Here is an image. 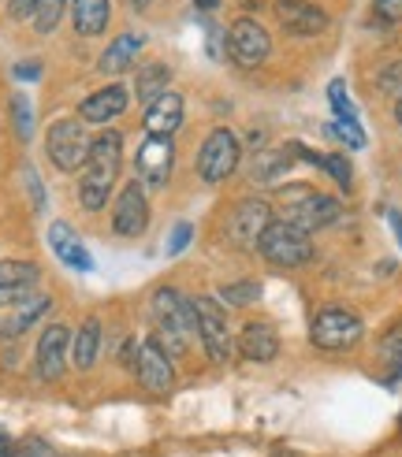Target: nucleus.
Listing matches in <instances>:
<instances>
[{"label": "nucleus", "mask_w": 402, "mask_h": 457, "mask_svg": "<svg viewBox=\"0 0 402 457\" xmlns=\"http://www.w3.org/2000/svg\"><path fill=\"white\" fill-rule=\"evenodd\" d=\"M120 164H123V138L116 130H105L89 142V156L82 164V179H79V201L86 212H101L108 204V194L120 179Z\"/></svg>", "instance_id": "f257e3e1"}, {"label": "nucleus", "mask_w": 402, "mask_h": 457, "mask_svg": "<svg viewBox=\"0 0 402 457\" xmlns=\"http://www.w3.org/2000/svg\"><path fill=\"white\" fill-rule=\"evenodd\" d=\"M153 316H156V342L168 357H183L190 346V335H197V312L194 298H183L179 290H156L153 294Z\"/></svg>", "instance_id": "f03ea898"}, {"label": "nucleus", "mask_w": 402, "mask_h": 457, "mask_svg": "<svg viewBox=\"0 0 402 457\" xmlns=\"http://www.w3.org/2000/svg\"><path fill=\"white\" fill-rule=\"evenodd\" d=\"M257 249L268 264L276 268H302L313 261V242H309V231L295 227L290 220H280V223H268L264 235L257 238Z\"/></svg>", "instance_id": "7ed1b4c3"}, {"label": "nucleus", "mask_w": 402, "mask_h": 457, "mask_svg": "<svg viewBox=\"0 0 402 457\" xmlns=\"http://www.w3.org/2000/svg\"><path fill=\"white\" fill-rule=\"evenodd\" d=\"M283 201H287V220L302 227V231H321V227L335 223L339 220V201L328 197V194H317V190H309V187H290L283 190Z\"/></svg>", "instance_id": "20e7f679"}, {"label": "nucleus", "mask_w": 402, "mask_h": 457, "mask_svg": "<svg viewBox=\"0 0 402 457\" xmlns=\"http://www.w3.org/2000/svg\"><path fill=\"white\" fill-rule=\"evenodd\" d=\"M45 149H49V160L60 171H79L89 156V138H86L82 120H56L49 127Z\"/></svg>", "instance_id": "39448f33"}, {"label": "nucleus", "mask_w": 402, "mask_h": 457, "mask_svg": "<svg viewBox=\"0 0 402 457\" xmlns=\"http://www.w3.org/2000/svg\"><path fill=\"white\" fill-rule=\"evenodd\" d=\"M239 156H242L239 138H235L228 127H216L209 138H205V145H201V153H197V175L205 179V182L231 179V171L239 168Z\"/></svg>", "instance_id": "423d86ee"}, {"label": "nucleus", "mask_w": 402, "mask_h": 457, "mask_svg": "<svg viewBox=\"0 0 402 457\" xmlns=\"http://www.w3.org/2000/svg\"><path fill=\"white\" fill-rule=\"evenodd\" d=\"M362 320H357L354 312L347 309H324L317 312V320H313V328H309V338H313V346H321V350H347L354 346L357 338H362Z\"/></svg>", "instance_id": "0eeeda50"}, {"label": "nucleus", "mask_w": 402, "mask_h": 457, "mask_svg": "<svg viewBox=\"0 0 402 457\" xmlns=\"http://www.w3.org/2000/svg\"><path fill=\"white\" fill-rule=\"evenodd\" d=\"M272 53V37L257 19H235L228 30V56L239 67H261Z\"/></svg>", "instance_id": "6e6552de"}, {"label": "nucleus", "mask_w": 402, "mask_h": 457, "mask_svg": "<svg viewBox=\"0 0 402 457\" xmlns=\"http://www.w3.org/2000/svg\"><path fill=\"white\" fill-rule=\"evenodd\" d=\"M197 312V338L205 342V353L213 361H228L231 357V331H228V316L213 298H194Z\"/></svg>", "instance_id": "1a4fd4ad"}, {"label": "nucleus", "mask_w": 402, "mask_h": 457, "mask_svg": "<svg viewBox=\"0 0 402 457\" xmlns=\"http://www.w3.org/2000/svg\"><path fill=\"white\" fill-rule=\"evenodd\" d=\"M138 175L146 187H164L172 179V164H175V145L172 134H149V138L138 145Z\"/></svg>", "instance_id": "9d476101"}, {"label": "nucleus", "mask_w": 402, "mask_h": 457, "mask_svg": "<svg viewBox=\"0 0 402 457\" xmlns=\"http://www.w3.org/2000/svg\"><path fill=\"white\" fill-rule=\"evenodd\" d=\"M134 372H138L146 391H156L164 395L175 386V369H172V357L164 353V346L156 338H146L142 350H138V361H134Z\"/></svg>", "instance_id": "9b49d317"}, {"label": "nucleus", "mask_w": 402, "mask_h": 457, "mask_svg": "<svg viewBox=\"0 0 402 457\" xmlns=\"http://www.w3.org/2000/svg\"><path fill=\"white\" fill-rule=\"evenodd\" d=\"M149 223V201L142 182H127L120 201H116V212H112V227H116L120 238H138Z\"/></svg>", "instance_id": "f8f14e48"}, {"label": "nucleus", "mask_w": 402, "mask_h": 457, "mask_svg": "<svg viewBox=\"0 0 402 457\" xmlns=\"http://www.w3.org/2000/svg\"><path fill=\"white\" fill-rule=\"evenodd\" d=\"M67 346H71V331L67 324H49L38 338V376L41 379H60L67 369Z\"/></svg>", "instance_id": "ddd939ff"}, {"label": "nucleus", "mask_w": 402, "mask_h": 457, "mask_svg": "<svg viewBox=\"0 0 402 457\" xmlns=\"http://www.w3.org/2000/svg\"><path fill=\"white\" fill-rule=\"evenodd\" d=\"M268 223H272V209H268L264 201H242L228 220V238L242 249H250V245H257Z\"/></svg>", "instance_id": "4468645a"}, {"label": "nucleus", "mask_w": 402, "mask_h": 457, "mask_svg": "<svg viewBox=\"0 0 402 457\" xmlns=\"http://www.w3.org/2000/svg\"><path fill=\"white\" fill-rule=\"evenodd\" d=\"M276 19L295 37H313L328 30V15L317 4H309V0H276Z\"/></svg>", "instance_id": "2eb2a0df"}, {"label": "nucleus", "mask_w": 402, "mask_h": 457, "mask_svg": "<svg viewBox=\"0 0 402 457\" xmlns=\"http://www.w3.org/2000/svg\"><path fill=\"white\" fill-rule=\"evenodd\" d=\"M38 279H41V268L30 261H0V309L30 298Z\"/></svg>", "instance_id": "dca6fc26"}, {"label": "nucleus", "mask_w": 402, "mask_h": 457, "mask_svg": "<svg viewBox=\"0 0 402 457\" xmlns=\"http://www.w3.org/2000/svg\"><path fill=\"white\" fill-rule=\"evenodd\" d=\"M127 104H130L127 86L112 82V86L97 89V94H89V97L79 104V120H82V123H97V127H101V123H108V120L123 116Z\"/></svg>", "instance_id": "f3484780"}, {"label": "nucleus", "mask_w": 402, "mask_h": 457, "mask_svg": "<svg viewBox=\"0 0 402 457\" xmlns=\"http://www.w3.org/2000/svg\"><path fill=\"white\" fill-rule=\"evenodd\" d=\"M239 353L246 361H257V364L272 361L280 353V335L272 331V324H257L254 320V324H246L239 331Z\"/></svg>", "instance_id": "a211bd4d"}, {"label": "nucleus", "mask_w": 402, "mask_h": 457, "mask_svg": "<svg viewBox=\"0 0 402 457\" xmlns=\"http://www.w3.org/2000/svg\"><path fill=\"white\" fill-rule=\"evenodd\" d=\"M49 245H53V253H56L67 268H75V271H89V268H94V257L86 253V245L79 242V235H75L63 220H56V223L49 227Z\"/></svg>", "instance_id": "6ab92c4d"}, {"label": "nucleus", "mask_w": 402, "mask_h": 457, "mask_svg": "<svg viewBox=\"0 0 402 457\" xmlns=\"http://www.w3.org/2000/svg\"><path fill=\"white\" fill-rule=\"evenodd\" d=\"M179 127H183V97L164 89V94L156 101H149V108H146V130L149 134H175Z\"/></svg>", "instance_id": "aec40b11"}, {"label": "nucleus", "mask_w": 402, "mask_h": 457, "mask_svg": "<svg viewBox=\"0 0 402 457\" xmlns=\"http://www.w3.org/2000/svg\"><path fill=\"white\" fill-rule=\"evenodd\" d=\"M142 45H146L142 34H120V37L105 49V56H101V71H105V75H123L127 67L138 60Z\"/></svg>", "instance_id": "412c9836"}, {"label": "nucleus", "mask_w": 402, "mask_h": 457, "mask_svg": "<svg viewBox=\"0 0 402 457\" xmlns=\"http://www.w3.org/2000/svg\"><path fill=\"white\" fill-rule=\"evenodd\" d=\"M71 19L82 37H97L112 19V4L108 0H71Z\"/></svg>", "instance_id": "4be33fe9"}, {"label": "nucleus", "mask_w": 402, "mask_h": 457, "mask_svg": "<svg viewBox=\"0 0 402 457\" xmlns=\"http://www.w3.org/2000/svg\"><path fill=\"white\" fill-rule=\"evenodd\" d=\"M97 353H101V320H86L79 328V335L71 338V361L75 369H94L97 364Z\"/></svg>", "instance_id": "5701e85b"}, {"label": "nucleus", "mask_w": 402, "mask_h": 457, "mask_svg": "<svg viewBox=\"0 0 402 457\" xmlns=\"http://www.w3.org/2000/svg\"><path fill=\"white\" fill-rule=\"evenodd\" d=\"M168 82H172V71H168V63H142L138 67V75H134V94H138V101H156L168 89Z\"/></svg>", "instance_id": "b1692460"}, {"label": "nucleus", "mask_w": 402, "mask_h": 457, "mask_svg": "<svg viewBox=\"0 0 402 457\" xmlns=\"http://www.w3.org/2000/svg\"><path fill=\"white\" fill-rule=\"evenodd\" d=\"M49 305H53V298H45V294H38V298H22L19 302V312L4 324V335H22L27 328H34L38 320L49 312Z\"/></svg>", "instance_id": "393cba45"}, {"label": "nucleus", "mask_w": 402, "mask_h": 457, "mask_svg": "<svg viewBox=\"0 0 402 457\" xmlns=\"http://www.w3.org/2000/svg\"><path fill=\"white\" fill-rule=\"evenodd\" d=\"M290 160H295L290 145H283V149H264L261 160L254 164V179H257V182H272V179H280V175L290 168Z\"/></svg>", "instance_id": "a878e982"}, {"label": "nucleus", "mask_w": 402, "mask_h": 457, "mask_svg": "<svg viewBox=\"0 0 402 457\" xmlns=\"http://www.w3.org/2000/svg\"><path fill=\"white\" fill-rule=\"evenodd\" d=\"M63 4L67 0H38V8H34V30L38 34H53L56 30V22H60V15H63Z\"/></svg>", "instance_id": "bb28decb"}, {"label": "nucleus", "mask_w": 402, "mask_h": 457, "mask_svg": "<svg viewBox=\"0 0 402 457\" xmlns=\"http://www.w3.org/2000/svg\"><path fill=\"white\" fill-rule=\"evenodd\" d=\"M254 298H261L257 283H228V287H220V302H228V305H250Z\"/></svg>", "instance_id": "cd10ccee"}, {"label": "nucleus", "mask_w": 402, "mask_h": 457, "mask_svg": "<svg viewBox=\"0 0 402 457\" xmlns=\"http://www.w3.org/2000/svg\"><path fill=\"white\" fill-rule=\"evenodd\" d=\"M12 123H15V134H19V138L22 142H27L30 138V101H27V94H15L12 97Z\"/></svg>", "instance_id": "c85d7f7f"}, {"label": "nucleus", "mask_w": 402, "mask_h": 457, "mask_svg": "<svg viewBox=\"0 0 402 457\" xmlns=\"http://www.w3.org/2000/svg\"><path fill=\"white\" fill-rule=\"evenodd\" d=\"M328 130H331L339 142H347L350 149H365V134H362V127H357V120H335Z\"/></svg>", "instance_id": "c756f323"}, {"label": "nucleus", "mask_w": 402, "mask_h": 457, "mask_svg": "<svg viewBox=\"0 0 402 457\" xmlns=\"http://www.w3.org/2000/svg\"><path fill=\"white\" fill-rule=\"evenodd\" d=\"M328 97H331V108H335V116L339 120H357V108L350 104V97H347V86L335 79L331 86H328Z\"/></svg>", "instance_id": "7c9ffc66"}, {"label": "nucleus", "mask_w": 402, "mask_h": 457, "mask_svg": "<svg viewBox=\"0 0 402 457\" xmlns=\"http://www.w3.org/2000/svg\"><path fill=\"white\" fill-rule=\"evenodd\" d=\"M321 168L335 179V182H339V187L343 190H350V164H347V160L339 156V153H331V156H321Z\"/></svg>", "instance_id": "2f4dec72"}, {"label": "nucleus", "mask_w": 402, "mask_h": 457, "mask_svg": "<svg viewBox=\"0 0 402 457\" xmlns=\"http://www.w3.org/2000/svg\"><path fill=\"white\" fill-rule=\"evenodd\" d=\"M373 8L384 22H398L402 19V0H373Z\"/></svg>", "instance_id": "473e14b6"}, {"label": "nucleus", "mask_w": 402, "mask_h": 457, "mask_svg": "<svg viewBox=\"0 0 402 457\" xmlns=\"http://www.w3.org/2000/svg\"><path fill=\"white\" fill-rule=\"evenodd\" d=\"M190 235H194V227H190V223H179V227H175V235H172V242H168V253L175 257V253H179V249H187Z\"/></svg>", "instance_id": "72a5a7b5"}, {"label": "nucleus", "mask_w": 402, "mask_h": 457, "mask_svg": "<svg viewBox=\"0 0 402 457\" xmlns=\"http://www.w3.org/2000/svg\"><path fill=\"white\" fill-rule=\"evenodd\" d=\"M34 8H38V0H12V4H8V15H12V19H30Z\"/></svg>", "instance_id": "f704fd0d"}, {"label": "nucleus", "mask_w": 402, "mask_h": 457, "mask_svg": "<svg viewBox=\"0 0 402 457\" xmlns=\"http://www.w3.org/2000/svg\"><path fill=\"white\" fill-rule=\"evenodd\" d=\"M15 79H22V82H34V79H41V63H15Z\"/></svg>", "instance_id": "c9c22d12"}, {"label": "nucleus", "mask_w": 402, "mask_h": 457, "mask_svg": "<svg viewBox=\"0 0 402 457\" xmlns=\"http://www.w3.org/2000/svg\"><path fill=\"white\" fill-rule=\"evenodd\" d=\"M22 175H27V187H30V194H34V204H38V209H45V194H41V182H38L34 168H27Z\"/></svg>", "instance_id": "e433bc0d"}, {"label": "nucleus", "mask_w": 402, "mask_h": 457, "mask_svg": "<svg viewBox=\"0 0 402 457\" xmlns=\"http://www.w3.org/2000/svg\"><path fill=\"white\" fill-rule=\"evenodd\" d=\"M8 450H12V436L0 428V457H8Z\"/></svg>", "instance_id": "4c0bfd02"}, {"label": "nucleus", "mask_w": 402, "mask_h": 457, "mask_svg": "<svg viewBox=\"0 0 402 457\" xmlns=\"http://www.w3.org/2000/svg\"><path fill=\"white\" fill-rule=\"evenodd\" d=\"M388 220H391V227H395V235H398V245H402V216H398V212H391Z\"/></svg>", "instance_id": "58836bf2"}, {"label": "nucleus", "mask_w": 402, "mask_h": 457, "mask_svg": "<svg viewBox=\"0 0 402 457\" xmlns=\"http://www.w3.org/2000/svg\"><path fill=\"white\" fill-rule=\"evenodd\" d=\"M194 4H197V8H201V12H213V8H216V4H220V0H194Z\"/></svg>", "instance_id": "ea45409f"}, {"label": "nucleus", "mask_w": 402, "mask_h": 457, "mask_svg": "<svg viewBox=\"0 0 402 457\" xmlns=\"http://www.w3.org/2000/svg\"><path fill=\"white\" fill-rule=\"evenodd\" d=\"M127 4H130L134 12H146V8H149V0H127Z\"/></svg>", "instance_id": "a19ab883"}, {"label": "nucleus", "mask_w": 402, "mask_h": 457, "mask_svg": "<svg viewBox=\"0 0 402 457\" xmlns=\"http://www.w3.org/2000/svg\"><path fill=\"white\" fill-rule=\"evenodd\" d=\"M395 120H398V127H402V97H398V104H395Z\"/></svg>", "instance_id": "79ce46f5"}]
</instances>
